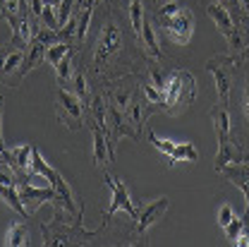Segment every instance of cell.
<instances>
[{
	"label": "cell",
	"mask_w": 249,
	"mask_h": 247,
	"mask_svg": "<svg viewBox=\"0 0 249 247\" xmlns=\"http://www.w3.org/2000/svg\"><path fill=\"white\" fill-rule=\"evenodd\" d=\"M55 75H58V82L60 84H70L72 82V75H74V62H72V51L67 56H62L60 62L55 65Z\"/></svg>",
	"instance_id": "d6986e66"
},
{
	"label": "cell",
	"mask_w": 249,
	"mask_h": 247,
	"mask_svg": "<svg viewBox=\"0 0 249 247\" xmlns=\"http://www.w3.org/2000/svg\"><path fill=\"white\" fill-rule=\"evenodd\" d=\"M0 154L5 156V161H10V149L5 147V139H2V96H0Z\"/></svg>",
	"instance_id": "484cf974"
},
{
	"label": "cell",
	"mask_w": 249,
	"mask_h": 247,
	"mask_svg": "<svg viewBox=\"0 0 249 247\" xmlns=\"http://www.w3.org/2000/svg\"><path fill=\"white\" fill-rule=\"evenodd\" d=\"M168 207H170L168 197H158V199H151V202L142 204L139 211H137V235H144L156 221L168 211Z\"/></svg>",
	"instance_id": "8fae6325"
},
{
	"label": "cell",
	"mask_w": 249,
	"mask_h": 247,
	"mask_svg": "<svg viewBox=\"0 0 249 247\" xmlns=\"http://www.w3.org/2000/svg\"><path fill=\"white\" fill-rule=\"evenodd\" d=\"M0 15L7 19L10 34H17L22 29V24L31 17L29 2L27 0H0Z\"/></svg>",
	"instance_id": "7c38bea8"
},
{
	"label": "cell",
	"mask_w": 249,
	"mask_h": 247,
	"mask_svg": "<svg viewBox=\"0 0 249 247\" xmlns=\"http://www.w3.org/2000/svg\"><path fill=\"white\" fill-rule=\"evenodd\" d=\"M5 163H7V161H5V156L0 154V166H5Z\"/></svg>",
	"instance_id": "4dcf8cb0"
},
{
	"label": "cell",
	"mask_w": 249,
	"mask_h": 247,
	"mask_svg": "<svg viewBox=\"0 0 249 247\" xmlns=\"http://www.w3.org/2000/svg\"><path fill=\"white\" fill-rule=\"evenodd\" d=\"M70 48H72V46H70L67 41H58V43H51V46L46 48V60H48L51 65H53V67H55V65L60 62L62 56H67V53H70Z\"/></svg>",
	"instance_id": "44dd1931"
},
{
	"label": "cell",
	"mask_w": 249,
	"mask_h": 247,
	"mask_svg": "<svg viewBox=\"0 0 249 247\" xmlns=\"http://www.w3.org/2000/svg\"><path fill=\"white\" fill-rule=\"evenodd\" d=\"M240 2V10H242V15L249 19V0H237Z\"/></svg>",
	"instance_id": "f1b7e54d"
},
{
	"label": "cell",
	"mask_w": 249,
	"mask_h": 247,
	"mask_svg": "<svg viewBox=\"0 0 249 247\" xmlns=\"http://www.w3.org/2000/svg\"><path fill=\"white\" fill-rule=\"evenodd\" d=\"M139 43H142L144 53H146L151 60H160V58H163V51H160L158 36H156V29L151 27L149 17H144V27H142V31H139Z\"/></svg>",
	"instance_id": "4fadbf2b"
},
{
	"label": "cell",
	"mask_w": 249,
	"mask_h": 247,
	"mask_svg": "<svg viewBox=\"0 0 249 247\" xmlns=\"http://www.w3.org/2000/svg\"><path fill=\"white\" fill-rule=\"evenodd\" d=\"M5 245L7 247H27L29 245V226L24 221H17L10 226L7 235H5Z\"/></svg>",
	"instance_id": "9a60e30c"
},
{
	"label": "cell",
	"mask_w": 249,
	"mask_h": 247,
	"mask_svg": "<svg viewBox=\"0 0 249 247\" xmlns=\"http://www.w3.org/2000/svg\"><path fill=\"white\" fill-rule=\"evenodd\" d=\"M0 197H2V202L10 207V209H15L17 214L22 218H29L27 214V209H24V204H22V199H19V192H17V185H7V183H0Z\"/></svg>",
	"instance_id": "2e32d148"
},
{
	"label": "cell",
	"mask_w": 249,
	"mask_h": 247,
	"mask_svg": "<svg viewBox=\"0 0 249 247\" xmlns=\"http://www.w3.org/2000/svg\"><path fill=\"white\" fill-rule=\"evenodd\" d=\"M211 123L216 127V139H218V154H216V173L228 166V163H240L245 156L242 152L232 144V137H230V113H228V106L223 103H216L211 108Z\"/></svg>",
	"instance_id": "6da1fadb"
},
{
	"label": "cell",
	"mask_w": 249,
	"mask_h": 247,
	"mask_svg": "<svg viewBox=\"0 0 249 247\" xmlns=\"http://www.w3.org/2000/svg\"><path fill=\"white\" fill-rule=\"evenodd\" d=\"M43 2H46V5H51V7H55V10H58V5H60L62 0H43Z\"/></svg>",
	"instance_id": "f546056e"
},
{
	"label": "cell",
	"mask_w": 249,
	"mask_h": 247,
	"mask_svg": "<svg viewBox=\"0 0 249 247\" xmlns=\"http://www.w3.org/2000/svg\"><path fill=\"white\" fill-rule=\"evenodd\" d=\"M120 53H123V34H120L118 22L113 17H108V19H103L101 38H98L96 51H93V67L98 72H103V67H108Z\"/></svg>",
	"instance_id": "3957f363"
},
{
	"label": "cell",
	"mask_w": 249,
	"mask_h": 247,
	"mask_svg": "<svg viewBox=\"0 0 249 247\" xmlns=\"http://www.w3.org/2000/svg\"><path fill=\"white\" fill-rule=\"evenodd\" d=\"M220 175H225L232 185H237L245 194V202H247V209L242 214V221L245 226H249V158H242L240 163H228L218 171Z\"/></svg>",
	"instance_id": "9c48e42d"
},
{
	"label": "cell",
	"mask_w": 249,
	"mask_h": 247,
	"mask_svg": "<svg viewBox=\"0 0 249 247\" xmlns=\"http://www.w3.org/2000/svg\"><path fill=\"white\" fill-rule=\"evenodd\" d=\"M242 228H245V221H242L240 216H235L232 221H230V223H228V226H223V230H225V238H228V240H232V243L237 240V235L242 233Z\"/></svg>",
	"instance_id": "cb8c5ba5"
},
{
	"label": "cell",
	"mask_w": 249,
	"mask_h": 247,
	"mask_svg": "<svg viewBox=\"0 0 249 247\" xmlns=\"http://www.w3.org/2000/svg\"><path fill=\"white\" fill-rule=\"evenodd\" d=\"M93 132V163L96 166H103V163H110V154H108V139H106V132L101 130V125H91Z\"/></svg>",
	"instance_id": "5bb4252c"
},
{
	"label": "cell",
	"mask_w": 249,
	"mask_h": 247,
	"mask_svg": "<svg viewBox=\"0 0 249 247\" xmlns=\"http://www.w3.org/2000/svg\"><path fill=\"white\" fill-rule=\"evenodd\" d=\"M22 60H24V51H22V48H10L7 58H5L2 67H0V79H2V82H10V79L15 77V72L19 70Z\"/></svg>",
	"instance_id": "e0dca14e"
},
{
	"label": "cell",
	"mask_w": 249,
	"mask_h": 247,
	"mask_svg": "<svg viewBox=\"0 0 249 247\" xmlns=\"http://www.w3.org/2000/svg\"><path fill=\"white\" fill-rule=\"evenodd\" d=\"M55 113H58V120L62 125H67L70 130H79L84 125V106H82V98L77 94L60 89L55 96Z\"/></svg>",
	"instance_id": "ba28073f"
},
{
	"label": "cell",
	"mask_w": 249,
	"mask_h": 247,
	"mask_svg": "<svg viewBox=\"0 0 249 247\" xmlns=\"http://www.w3.org/2000/svg\"><path fill=\"white\" fill-rule=\"evenodd\" d=\"M43 230V245H89V238H96L103 228L98 230H82L79 223H74L72 228H58V223H53V228H48L46 223L41 226Z\"/></svg>",
	"instance_id": "5b68a950"
},
{
	"label": "cell",
	"mask_w": 249,
	"mask_h": 247,
	"mask_svg": "<svg viewBox=\"0 0 249 247\" xmlns=\"http://www.w3.org/2000/svg\"><path fill=\"white\" fill-rule=\"evenodd\" d=\"M72 84H74V94L82 98V103L89 101V87H87V79H84V72L79 67H74V75H72Z\"/></svg>",
	"instance_id": "7402d4cb"
},
{
	"label": "cell",
	"mask_w": 249,
	"mask_h": 247,
	"mask_svg": "<svg viewBox=\"0 0 249 247\" xmlns=\"http://www.w3.org/2000/svg\"><path fill=\"white\" fill-rule=\"evenodd\" d=\"M149 142L154 144L156 149L160 152V154H165L168 158H170V154H173V149H175V142H170V139H160L158 134H156L154 130H149Z\"/></svg>",
	"instance_id": "603a6c76"
},
{
	"label": "cell",
	"mask_w": 249,
	"mask_h": 247,
	"mask_svg": "<svg viewBox=\"0 0 249 247\" xmlns=\"http://www.w3.org/2000/svg\"><path fill=\"white\" fill-rule=\"evenodd\" d=\"M237 60L232 56H213L206 62V70L216 77V89H218V103L228 106L230 103V89H232V72H235Z\"/></svg>",
	"instance_id": "52a82bcc"
},
{
	"label": "cell",
	"mask_w": 249,
	"mask_h": 247,
	"mask_svg": "<svg viewBox=\"0 0 249 247\" xmlns=\"http://www.w3.org/2000/svg\"><path fill=\"white\" fill-rule=\"evenodd\" d=\"M17 192H19V199H22L27 214H34L41 204H53V199L58 197L55 190H53V185L51 187H34V185H29V183H24V185H17Z\"/></svg>",
	"instance_id": "30bf717a"
},
{
	"label": "cell",
	"mask_w": 249,
	"mask_h": 247,
	"mask_svg": "<svg viewBox=\"0 0 249 247\" xmlns=\"http://www.w3.org/2000/svg\"><path fill=\"white\" fill-rule=\"evenodd\" d=\"M242 106H245V118L249 123V70H247V77H245V92H242Z\"/></svg>",
	"instance_id": "4316f807"
},
{
	"label": "cell",
	"mask_w": 249,
	"mask_h": 247,
	"mask_svg": "<svg viewBox=\"0 0 249 247\" xmlns=\"http://www.w3.org/2000/svg\"><path fill=\"white\" fill-rule=\"evenodd\" d=\"M103 183L110 187V192H113V199H110V207H108V211H103V218H101V228H106V226L113 221L115 211H124V214L132 218V221H137V207L132 204V197H129V192H127V185H124L120 178H113L110 173H103Z\"/></svg>",
	"instance_id": "277c9868"
},
{
	"label": "cell",
	"mask_w": 249,
	"mask_h": 247,
	"mask_svg": "<svg viewBox=\"0 0 249 247\" xmlns=\"http://www.w3.org/2000/svg\"><path fill=\"white\" fill-rule=\"evenodd\" d=\"M144 5H142V0H129V24H132V29L134 34L139 36V31L144 27Z\"/></svg>",
	"instance_id": "ffe728a7"
},
{
	"label": "cell",
	"mask_w": 249,
	"mask_h": 247,
	"mask_svg": "<svg viewBox=\"0 0 249 247\" xmlns=\"http://www.w3.org/2000/svg\"><path fill=\"white\" fill-rule=\"evenodd\" d=\"M194 96H196V82H194V77L189 72H185V70H178L170 77L163 108L168 113H185L187 108L192 106Z\"/></svg>",
	"instance_id": "7a4b0ae2"
},
{
	"label": "cell",
	"mask_w": 249,
	"mask_h": 247,
	"mask_svg": "<svg viewBox=\"0 0 249 247\" xmlns=\"http://www.w3.org/2000/svg\"><path fill=\"white\" fill-rule=\"evenodd\" d=\"M10 48H12V43H10V41L0 46V67H2V62H5V58H7V53H10Z\"/></svg>",
	"instance_id": "83f0119b"
},
{
	"label": "cell",
	"mask_w": 249,
	"mask_h": 247,
	"mask_svg": "<svg viewBox=\"0 0 249 247\" xmlns=\"http://www.w3.org/2000/svg\"><path fill=\"white\" fill-rule=\"evenodd\" d=\"M232 218H235L232 207H230V204H220V211H218V223H220V228H223V226H228Z\"/></svg>",
	"instance_id": "d4e9b609"
},
{
	"label": "cell",
	"mask_w": 249,
	"mask_h": 247,
	"mask_svg": "<svg viewBox=\"0 0 249 247\" xmlns=\"http://www.w3.org/2000/svg\"><path fill=\"white\" fill-rule=\"evenodd\" d=\"M158 27L178 46H187L192 38V29H194V17L187 7H180L175 15H158Z\"/></svg>",
	"instance_id": "8992f818"
},
{
	"label": "cell",
	"mask_w": 249,
	"mask_h": 247,
	"mask_svg": "<svg viewBox=\"0 0 249 247\" xmlns=\"http://www.w3.org/2000/svg\"><path fill=\"white\" fill-rule=\"evenodd\" d=\"M196 158H199V154H196L194 144H189V142H185V144H175L173 154L168 158V166H173V163H178V161H189V163H194Z\"/></svg>",
	"instance_id": "ac0fdd59"
}]
</instances>
